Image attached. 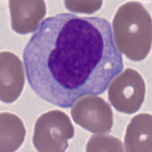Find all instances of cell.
I'll return each instance as SVG.
<instances>
[{
    "label": "cell",
    "instance_id": "obj_1",
    "mask_svg": "<svg viewBox=\"0 0 152 152\" xmlns=\"http://www.w3.org/2000/svg\"><path fill=\"white\" fill-rule=\"evenodd\" d=\"M38 55L45 77L70 106L84 96L101 93L115 74L118 58L107 20L69 12L58 14L49 23Z\"/></svg>",
    "mask_w": 152,
    "mask_h": 152
},
{
    "label": "cell",
    "instance_id": "obj_4",
    "mask_svg": "<svg viewBox=\"0 0 152 152\" xmlns=\"http://www.w3.org/2000/svg\"><path fill=\"white\" fill-rule=\"evenodd\" d=\"M71 113L75 123L92 133L107 132L112 126L111 108L99 97L89 96L80 99L72 107Z\"/></svg>",
    "mask_w": 152,
    "mask_h": 152
},
{
    "label": "cell",
    "instance_id": "obj_5",
    "mask_svg": "<svg viewBox=\"0 0 152 152\" xmlns=\"http://www.w3.org/2000/svg\"><path fill=\"white\" fill-rule=\"evenodd\" d=\"M25 82L23 68L19 58L11 52L0 53L1 100L12 103L19 97Z\"/></svg>",
    "mask_w": 152,
    "mask_h": 152
},
{
    "label": "cell",
    "instance_id": "obj_6",
    "mask_svg": "<svg viewBox=\"0 0 152 152\" xmlns=\"http://www.w3.org/2000/svg\"><path fill=\"white\" fill-rule=\"evenodd\" d=\"M9 6L12 29L20 34L35 30L45 14L42 1L10 0Z\"/></svg>",
    "mask_w": 152,
    "mask_h": 152
},
{
    "label": "cell",
    "instance_id": "obj_2",
    "mask_svg": "<svg viewBox=\"0 0 152 152\" xmlns=\"http://www.w3.org/2000/svg\"><path fill=\"white\" fill-rule=\"evenodd\" d=\"M74 134V127L68 116L61 110H53L37 119L32 142L39 152H63L68 146V140Z\"/></svg>",
    "mask_w": 152,
    "mask_h": 152
},
{
    "label": "cell",
    "instance_id": "obj_7",
    "mask_svg": "<svg viewBox=\"0 0 152 152\" xmlns=\"http://www.w3.org/2000/svg\"><path fill=\"white\" fill-rule=\"evenodd\" d=\"M0 152H12L23 142L26 131L21 120L9 113H1L0 117Z\"/></svg>",
    "mask_w": 152,
    "mask_h": 152
},
{
    "label": "cell",
    "instance_id": "obj_3",
    "mask_svg": "<svg viewBox=\"0 0 152 152\" xmlns=\"http://www.w3.org/2000/svg\"><path fill=\"white\" fill-rule=\"evenodd\" d=\"M145 84L135 70L127 69L118 76L109 88V100L116 109L131 113L137 110L143 102Z\"/></svg>",
    "mask_w": 152,
    "mask_h": 152
},
{
    "label": "cell",
    "instance_id": "obj_8",
    "mask_svg": "<svg viewBox=\"0 0 152 152\" xmlns=\"http://www.w3.org/2000/svg\"><path fill=\"white\" fill-rule=\"evenodd\" d=\"M113 138L108 135L92 136L87 145V151H107V150L111 149L110 141Z\"/></svg>",
    "mask_w": 152,
    "mask_h": 152
}]
</instances>
